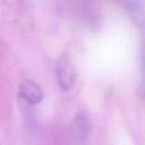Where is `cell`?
<instances>
[{
	"instance_id": "6da1fadb",
	"label": "cell",
	"mask_w": 145,
	"mask_h": 145,
	"mask_svg": "<svg viewBox=\"0 0 145 145\" xmlns=\"http://www.w3.org/2000/svg\"><path fill=\"white\" fill-rule=\"evenodd\" d=\"M56 72L58 84L62 90L68 91L74 86L76 81V71L68 51H64L59 57Z\"/></svg>"
},
{
	"instance_id": "7a4b0ae2",
	"label": "cell",
	"mask_w": 145,
	"mask_h": 145,
	"mask_svg": "<svg viewBox=\"0 0 145 145\" xmlns=\"http://www.w3.org/2000/svg\"><path fill=\"white\" fill-rule=\"evenodd\" d=\"M19 96L27 103L35 105L42 101L44 93L42 88L36 82L25 80L19 86Z\"/></svg>"
},
{
	"instance_id": "3957f363",
	"label": "cell",
	"mask_w": 145,
	"mask_h": 145,
	"mask_svg": "<svg viewBox=\"0 0 145 145\" xmlns=\"http://www.w3.org/2000/svg\"><path fill=\"white\" fill-rule=\"evenodd\" d=\"M88 128H89V123L86 115L84 113L78 114L74 118V122H72V133L74 134V136L77 138L82 140L85 138Z\"/></svg>"
},
{
	"instance_id": "277c9868",
	"label": "cell",
	"mask_w": 145,
	"mask_h": 145,
	"mask_svg": "<svg viewBox=\"0 0 145 145\" xmlns=\"http://www.w3.org/2000/svg\"><path fill=\"white\" fill-rule=\"evenodd\" d=\"M0 145H1V144H0Z\"/></svg>"
}]
</instances>
